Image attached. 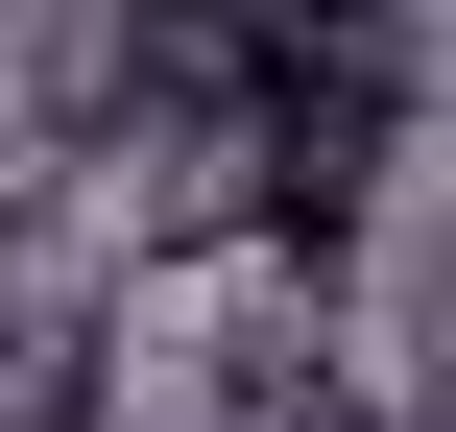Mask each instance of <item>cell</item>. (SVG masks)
Segmentation results:
<instances>
[{
	"label": "cell",
	"mask_w": 456,
	"mask_h": 432,
	"mask_svg": "<svg viewBox=\"0 0 456 432\" xmlns=\"http://www.w3.org/2000/svg\"><path fill=\"white\" fill-rule=\"evenodd\" d=\"M313 24H409V0H313Z\"/></svg>",
	"instance_id": "cell-1"
}]
</instances>
